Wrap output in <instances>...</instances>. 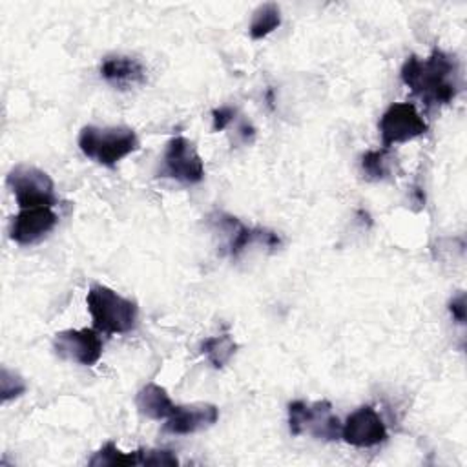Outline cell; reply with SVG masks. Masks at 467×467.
<instances>
[{
    "label": "cell",
    "mask_w": 467,
    "mask_h": 467,
    "mask_svg": "<svg viewBox=\"0 0 467 467\" xmlns=\"http://www.w3.org/2000/svg\"><path fill=\"white\" fill-rule=\"evenodd\" d=\"M53 350L62 359L91 367L102 356V341L95 328H67L55 334Z\"/></svg>",
    "instance_id": "8"
},
{
    "label": "cell",
    "mask_w": 467,
    "mask_h": 467,
    "mask_svg": "<svg viewBox=\"0 0 467 467\" xmlns=\"http://www.w3.org/2000/svg\"><path fill=\"white\" fill-rule=\"evenodd\" d=\"M140 465H166L173 467L179 463L177 456L166 449H139Z\"/></svg>",
    "instance_id": "19"
},
{
    "label": "cell",
    "mask_w": 467,
    "mask_h": 467,
    "mask_svg": "<svg viewBox=\"0 0 467 467\" xmlns=\"http://www.w3.org/2000/svg\"><path fill=\"white\" fill-rule=\"evenodd\" d=\"M449 312L456 323H460V325L465 323V294L463 292H458L449 301Z\"/></svg>",
    "instance_id": "22"
},
{
    "label": "cell",
    "mask_w": 467,
    "mask_h": 467,
    "mask_svg": "<svg viewBox=\"0 0 467 467\" xmlns=\"http://www.w3.org/2000/svg\"><path fill=\"white\" fill-rule=\"evenodd\" d=\"M378 130L381 137V146L385 150H390V146L394 144L409 142L416 137H421L423 133H427L429 126L412 102H394L379 117Z\"/></svg>",
    "instance_id": "7"
},
{
    "label": "cell",
    "mask_w": 467,
    "mask_h": 467,
    "mask_svg": "<svg viewBox=\"0 0 467 467\" xmlns=\"http://www.w3.org/2000/svg\"><path fill=\"white\" fill-rule=\"evenodd\" d=\"M135 405L139 412L150 420H166L173 412L175 405L170 400L164 387L157 383H146L135 396Z\"/></svg>",
    "instance_id": "14"
},
{
    "label": "cell",
    "mask_w": 467,
    "mask_h": 467,
    "mask_svg": "<svg viewBox=\"0 0 467 467\" xmlns=\"http://www.w3.org/2000/svg\"><path fill=\"white\" fill-rule=\"evenodd\" d=\"M100 75L102 78H106L115 86L137 84V82H144L146 78V71L142 64L137 58L124 57V55L106 57L100 66Z\"/></svg>",
    "instance_id": "13"
},
{
    "label": "cell",
    "mask_w": 467,
    "mask_h": 467,
    "mask_svg": "<svg viewBox=\"0 0 467 467\" xmlns=\"http://www.w3.org/2000/svg\"><path fill=\"white\" fill-rule=\"evenodd\" d=\"M213 223L221 232L226 234L228 243H226V252L232 257H237L246 246L252 243H261L268 248H277L281 244V239L275 232L266 230V228H254L243 224L237 217L228 215V213H217Z\"/></svg>",
    "instance_id": "11"
},
{
    "label": "cell",
    "mask_w": 467,
    "mask_h": 467,
    "mask_svg": "<svg viewBox=\"0 0 467 467\" xmlns=\"http://www.w3.org/2000/svg\"><path fill=\"white\" fill-rule=\"evenodd\" d=\"M0 385H2V400H4V401H9L11 398H18V396L26 390L24 379H22L18 374L7 370L5 367L2 368Z\"/></svg>",
    "instance_id": "20"
},
{
    "label": "cell",
    "mask_w": 467,
    "mask_h": 467,
    "mask_svg": "<svg viewBox=\"0 0 467 467\" xmlns=\"http://www.w3.org/2000/svg\"><path fill=\"white\" fill-rule=\"evenodd\" d=\"M93 467H119V465H140L139 449L133 452H122L113 441L104 443L88 462Z\"/></svg>",
    "instance_id": "16"
},
{
    "label": "cell",
    "mask_w": 467,
    "mask_h": 467,
    "mask_svg": "<svg viewBox=\"0 0 467 467\" xmlns=\"http://www.w3.org/2000/svg\"><path fill=\"white\" fill-rule=\"evenodd\" d=\"M58 223V215L51 206H33L20 208V212L11 219L9 237L18 244H35L42 241Z\"/></svg>",
    "instance_id": "10"
},
{
    "label": "cell",
    "mask_w": 467,
    "mask_h": 467,
    "mask_svg": "<svg viewBox=\"0 0 467 467\" xmlns=\"http://www.w3.org/2000/svg\"><path fill=\"white\" fill-rule=\"evenodd\" d=\"M93 328L102 334H126L137 327V303L104 285H93L86 296Z\"/></svg>",
    "instance_id": "2"
},
{
    "label": "cell",
    "mask_w": 467,
    "mask_h": 467,
    "mask_svg": "<svg viewBox=\"0 0 467 467\" xmlns=\"http://www.w3.org/2000/svg\"><path fill=\"white\" fill-rule=\"evenodd\" d=\"M341 438L359 449L374 447L387 440V427L370 405H363L347 416L341 425Z\"/></svg>",
    "instance_id": "9"
},
{
    "label": "cell",
    "mask_w": 467,
    "mask_h": 467,
    "mask_svg": "<svg viewBox=\"0 0 467 467\" xmlns=\"http://www.w3.org/2000/svg\"><path fill=\"white\" fill-rule=\"evenodd\" d=\"M5 184L13 192L18 208L53 206L57 202L53 179L35 166H15L7 173Z\"/></svg>",
    "instance_id": "5"
},
{
    "label": "cell",
    "mask_w": 467,
    "mask_h": 467,
    "mask_svg": "<svg viewBox=\"0 0 467 467\" xmlns=\"http://www.w3.org/2000/svg\"><path fill=\"white\" fill-rule=\"evenodd\" d=\"M341 425L343 423L332 412V405L327 400L314 403L296 400L288 403V429L292 436L308 432L317 440L334 441L341 438Z\"/></svg>",
    "instance_id": "4"
},
{
    "label": "cell",
    "mask_w": 467,
    "mask_h": 467,
    "mask_svg": "<svg viewBox=\"0 0 467 467\" xmlns=\"http://www.w3.org/2000/svg\"><path fill=\"white\" fill-rule=\"evenodd\" d=\"M361 170L370 181H381L389 175V150H370L361 155Z\"/></svg>",
    "instance_id": "18"
},
{
    "label": "cell",
    "mask_w": 467,
    "mask_h": 467,
    "mask_svg": "<svg viewBox=\"0 0 467 467\" xmlns=\"http://www.w3.org/2000/svg\"><path fill=\"white\" fill-rule=\"evenodd\" d=\"M219 420V409L212 403L175 405L170 418H166L164 431L170 434H192L212 427Z\"/></svg>",
    "instance_id": "12"
},
{
    "label": "cell",
    "mask_w": 467,
    "mask_h": 467,
    "mask_svg": "<svg viewBox=\"0 0 467 467\" xmlns=\"http://www.w3.org/2000/svg\"><path fill=\"white\" fill-rule=\"evenodd\" d=\"M78 148L88 159L113 168L139 148V137L131 128L124 126H84L78 133Z\"/></svg>",
    "instance_id": "3"
},
{
    "label": "cell",
    "mask_w": 467,
    "mask_h": 467,
    "mask_svg": "<svg viewBox=\"0 0 467 467\" xmlns=\"http://www.w3.org/2000/svg\"><path fill=\"white\" fill-rule=\"evenodd\" d=\"M157 177H168L181 184L201 182L204 179V164L193 142L181 135L170 139L162 153Z\"/></svg>",
    "instance_id": "6"
},
{
    "label": "cell",
    "mask_w": 467,
    "mask_h": 467,
    "mask_svg": "<svg viewBox=\"0 0 467 467\" xmlns=\"http://www.w3.org/2000/svg\"><path fill=\"white\" fill-rule=\"evenodd\" d=\"M235 108L232 106H219L212 111V130L213 131H223L230 122L235 119Z\"/></svg>",
    "instance_id": "21"
},
{
    "label": "cell",
    "mask_w": 467,
    "mask_h": 467,
    "mask_svg": "<svg viewBox=\"0 0 467 467\" xmlns=\"http://www.w3.org/2000/svg\"><path fill=\"white\" fill-rule=\"evenodd\" d=\"M400 75L403 84L429 108L449 104L460 89L458 62L440 47H434L427 58L410 55Z\"/></svg>",
    "instance_id": "1"
},
{
    "label": "cell",
    "mask_w": 467,
    "mask_h": 467,
    "mask_svg": "<svg viewBox=\"0 0 467 467\" xmlns=\"http://www.w3.org/2000/svg\"><path fill=\"white\" fill-rule=\"evenodd\" d=\"M237 350V343L232 339L230 334H217L210 336L201 343V352L206 356L213 368H223L230 363Z\"/></svg>",
    "instance_id": "15"
},
{
    "label": "cell",
    "mask_w": 467,
    "mask_h": 467,
    "mask_svg": "<svg viewBox=\"0 0 467 467\" xmlns=\"http://www.w3.org/2000/svg\"><path fill=\"white\" fill-rule=\"evenodd\" d=\"M281 24V11L277 7V4L274 2H266L263 5H259L254 11L252 22H250V36L254 40L265 38L266 35H270L274 29H277Z\"/></svg>",
    "instance_id": "17"
}]
</instances>
